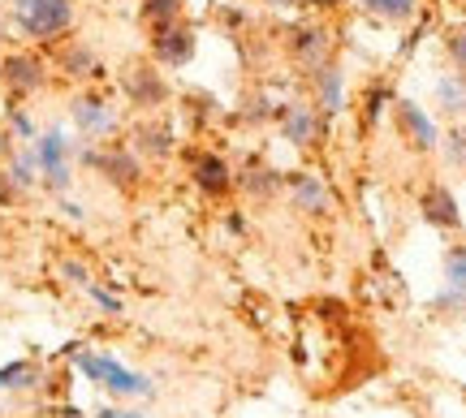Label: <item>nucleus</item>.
Listing matches in <instances>:
<instances>
[{"label":"nucleus","mask_w":466,"mask_h":418,"mask_svg":"<svg viewBox=\"0 0 466 418\" xmlns=\"http://www.w3.org/2000/svg\"><path fill=\"white\" fill-rule=\"evenodd\" d=\"M143 22H147V31L156 26H168V22H177L182 17V0H143Z\"/></svg>","instance_id":"obj_24"},{"label":"nucleus","mask_w":466,"mask_h":418,"mask_svg":"<svg viewBox=\"0 0 466 418\" xmlns=\"http://www.w3.org/2000/svg\"><path fill=\"white\" fill-rule=\"evenodd\" d=\"M5 173H9V177L31 194L35 185H39V160H35V147H22V151L14 147V155L5 160Z\"/></svg>","instance_id":"obj_22"},{"label":"nucleus","mask_w":466,"mask_h":418,"mask_svg":"<svg viewBox=\"0 0 466 418\" xmlns=\"http://www.w3.org/2000/svg\"><path fill=\"white\" fill-rule=\"evenodd\" d=\"M217 108H220V104L212 100V95H203V91H190V95H186V117L195 121L199 130L208 125V121H217V117H220Z\"/></svg>","instance_id":"obj_26"},{"label":"nucleus","mask_w":466,"mask_h":418,"mask_svg":"<svg viewBox=\"0 0 466 418\" xmlns=\"http://www.w3.org/2000/svg\"><path fill=\"white\" fill-rule=\"evenodd\" d=\"M96 418H147L143 410H126V405H104Z\"/></svg>","instance_id":"obj_33"},{"label":"nucleus","mask_w":466,"mask_h":418,"mask_svg":"<svg viewBox=\"0 0 466 418\" xmlns=\"http://www.w3.org/2000/svg\"><path fill=\"white\" fill-rule=\"evenodd\" d=\"M393 125H398L401 143L419 155H432L441 147V125L428 108H419L415 100H393Z\"/></svg>","instance_id":"obj_13"},{"label":"nucleus","mask_w":466,"mask_h":418,"mask_svg":"<svg viewBox=\"0 0 466 418\" xmlns=\"http://www.w3.org/2000/svg\"><path fill=\"white\" fill-rule=\"evenodd\" d=\"M432 311H466V246L445 251V289L432 298Z\"/></svg>","instance_id":"obj_18"},{"label":"nucleus","mask_w":466,"mask_h":418,"mask_svg":"<svg viewBox=\"0 0 466 418\" xmlns=\"http://www.w3.org/2000/svg\"><path fill=\"white\" fill-rule=\"evenodd\" d=\"M307 100L316 104L319 117L337 121L346 113V74L337 61H324V65L307 69Z\"/></svg>","instance_id":"obj_14"},{"label":"nucleus","mask_w":466,"mask_h":418,"mask_svg":"<svg viewBox=\"0 0 466 418\" xmlns=\"http://www.w3.org/2000/svg\"><path fill=\"white\" fill-rule=\"evenodd\" d=\"M432 95H436V108H441L445 117L466 121V74L453 69V74H445V78H436Z\"/></svg>","instance_id":"obj_20"},{"label":"nucleus","mask_w":466,"mask_h":418,"mask_svg":"<svg viewBox=\"0 0 466 418\" xmlns=\"http://www.w3.org/2000/svg\"><path fill=\"white\" fill-rule=\"evenodd\" d=\"M441 155H445V164L450 168H462L466 173V121H458L450 134H441Z\"/></svg>","instance_id":"obj_25"},{"label":"nucleus","mask_w":466,"mask_h":418,"mask_svg":"<svg viewBox=\"0 0 466 418\" xmlns=\"http://www.w3.org/2000/svg\"><path fill=\"white\" fill-rule=\"evenodd\" d=\"M121 95H126V104L130 108H138L143 117H151V113H160L168 100H173V86H168V78L160 74V65L156 61H130V65L121 69Z\"/></svg>","instance_id":"obj_6"},{"label":"nucleus","mask_w":466,"mask_h":418,"mask_svg":"<svg viewBox=\"0 0 466 418\" xmlns=\"http://www.w3.org/2000/svg\"><path fill=\"white\" fill-rule=\"evenodd\" d=\"M48 61L39 56V52L31 48H14L0 56V83H5V91L14 95V100H31V95H39L44 86H48Z\"/></svg>","instance_id":"obj_8"},{"label":"nucleus","mask_w":466,"mask_h":418,"mask_svg":"<svg viewBox=\"0 0 466 418\" xmlns=\"http://www.w3.org/2000/svg\"><path fill=\"white\" fill-rule=\"evenodd\" d=\"M86 294H91V302H96L100 311H108V315H121V311H126V306H121V298H116V294H108V289H100L96 281L86 284Z\"/></svg>","instance_id":"obj_30"},{"label":"nucleus","mask_w":466,"mask_h":418,"mask_svg":"<svg viewBox=\"0 0 466 418\" xmlns=\"http://www.w3.org/2000/svg\"><path fill=\"white\" fill-rule=\"evenodd\" d=\"M195 52H199V35H195V26L186 17L151 31V61L160 69H186L195 61Z\"/></svg>","instance_id":"obj_10"},{"label":"nucleus","mask_w":466,"mask_h":418,"mask_svg":"<svg viewBox=\"0 0 466 418\" xmlns=\"http://www.w3.org/2000/svg\"><path fill=\"white\" fill-rule=\"evenodd\" d=\"M419 216L423 224H432L441 234H458L462 229V207L453 199V190L445 182H428L419 190Z\"/></svg>","instance_id":"obj_16"},{"label":"nucleus","mask_w":466,"mask_h":418,"mask_svg":"<svg viewBox=\"0 0 466 418\" xmlns=\"http://www.w3.org/2000/svg\"><path fill=\"white\" fill-rule=\"evenodd\" d=\"M5 22H14V31L31 44H61L74 31L78 9L74 0H5Z\"/></svg>","instance_id":"obj_1"},{"label":"nucleus","mask_w":466,"mask_h":418,"mask_svg":"<svg viewBox=\"0 0 466 418\" xmlns=\"http://www.w3.org/2000/svg\"><path fill=\"white\" fill-rule=\"evenodd\" d=\"M285 199L302 216H329L333 212V185L311 168H299V173H285Z\"/></svg>","instance_id":"obj_15"},{"label":"nucleus","mask_w":466,"mask_h":418,"mask_svg":"<svg viewBox=\"0 0 466 418\" xmlns=\"http://www.w3.org/2000/svg\"><path fill=\"white\" fill-rule=\"evenodd\" d=\"M74 160L91 168V173H100L104 182L121 190V194H138L147 185V164L130 151V143H78Z\"/></svg>","instance_id":"obj_2"},{"label":"nucleus","mask_w":466,"mask_h":418,"mask_svg":"<svg viewBox=\"0 0 466 418\" xmlns=\"http://www.w3.org/2000/svg\"><path fill=\"white\" fill-rule=\"evenodd\" d=\"M61 212H66L69 220H83V216H86V212H83V207H78V203H61Z\"/></svg>","instance_id":"obj_38"},{"label":"nucleus","mask_w":466,"mask_h":418,"mask_svg":"<svg viewBox=\"0 0 466 418\" xmlns=\"http://www.w3.org/2000/svg\"><path fill=\"white\" fill-rule=\"evenodd\" d=\"M445 56H450V65L458 69V74H466V26L445 31Z\"/></svg>","instance_id":"obj_27"},{"label":"nucleus","mask_w":466,"mask_h":418,"mask_svg":"<svg viewBox=\"0 0 466 418\" xmlns=\"http://www.w3.org/2000/svg\"><path fill=\"white\" fill-rule=\"evenodd\" d=\"M272 121H277V134H281L294 151H316V147H324V138H329V125H333L329 117H319L316 104H311V100L277 104Z\"/></svg>","instance_id":"obj_5"},{"label":"nucleus","mask_w":466,"mask_h":418,"mask_svg":"<svg viewBox=\"0 0 466 418\" xmlns=\"http://www.w3.org/2000/svg\"><path fill=\"white\" fill-rule=\"evenodd\" d=\"M48 418H86L78 405H69V402H61V405H52L48 410Z\"/></svg>","instance_id":"obj_34"},{"label":"nucleus","mask_w":466,"mask_h":418,"mask_svg":"<svg viewBox=\"0 0 466 418\" xmlns=\"http://www.w3.org/2000/svg\"><path fill=\"white\" fill-rule=\"evenodd\" d=\"M69 358H74V367L83 371L91 384L108 388V393H113V397H121V402H130V397H156V384H151L147 375H138V371L121 367L113 353L83 350V345H69Z\"/></svg>","instance_id":"obj_3"},{"label":"nucleus","mask_w":466,"mask_h":418,"mask_svg":"<svg viewBox=\"0 0 466 418\" xmlns=\"http://www.w3.org/2000/svg\"><path fill=\"white\" fill-rule=\"evenodd\" d=\"M61 276H66L69 284H78V289L91 284V272H86V264H78V259H61Z\"/></svg>","instance_id":"obj_31"},{"label":"nucleus","mask_w":466,"mask_h":418,"mask_svg":"<svg viewBox=\"0 0 466 418\" xmlns=\"http://www.w3.org/2000/svg\"><path fill=\"white\" fill-rule=\"evenodd\" d=\"M69 121H74V130L83 134V143H104V138L116 134V108L104 100L100 91H78L74 100H69Z\"/></svg>","instance_id":"obj_9"},{"label":"nucleus","mask_w":466,"mask_h":418,"mask_svg":"<svg viewBox=\"0 0 466 418\" xmlns=\"http://www.w3.org/2000/svg\"><path fill=\"white\" fill-rule=\"evenodd\" d=\"M39 367H35L31 358H17V363H9V367H0V388H39Z\"/></svg>","instance_id":"obj_23"},{"label":"nucleus","mask_w":466,"mask_h":418,"mask_svg":"<svg viewBox=\"0 0 466 418\" xmlns=\"http://www.w3.org/2000/svg\"><path fill=\"white\" fill-rule=\"evenodd\" d=\"M186 168H190V185L199 190L208 203H225L229 194H238V168L220 155V151H208V147H195L186 151Z\"/></svg>","instance_id":"obj_7"},{"label":"nucleus","mask_w":466,"mask_h":418,"mask_svg":"<svg viewBox=\"0 0 466 418\" xmlns=\"http://www.w3.org/2000/svg\"><path fill=\"white\" fill-rule=\"evenodd\" d=\"M281 44H285V56L299 69H316L324 61H333V31L319 26V22H294Z\"/></svg>","instance_id":"obj_11"},{"label":"nucleus","mask_w":466,"mask_h":418,"mask_svg":"<svg viewBox=\"0 0 466 418\" xmlns=\"http://www.w3.org/2000/svg\"><path fill=\"white\" fill-rule=\"evenodd\" d=\"M225 229H229V234H247V216H242V212H229V216H225Z\"/></svg>","instance_id":"obj_35"},{"label":"nucleus","mask_w":466,"mask_h":418,"mask_svg":"<svg viewBox=\"0 0 466 418\" xmlns=\"http://www.w3.org/2000/svg\"><path fill=\"white\" fill-rule=\"evenodd\" d=\"M337 5H341V0H307V9H319V14H329Z\"/></svg>","instance_id":"obj_37"},{"label":"nucleus","mask_w":466,"mask_h":418,"mask_svg":"<svg viewBox=\"0 0 466 418\" xmlns=\"http://www.w3.org/2000/svg\"><path fill=\"white\" fill-rule=\"evenodd\" d=\"M130 151L143 160V164H160V160H173L177 155V130L168 125L160 113L151 117H138L130 125Z\"/></svg>","instance_id":"obj_12"},{"label":"nucleus","mask_w":466,"mask_h":418,"mask_svg":"<svg viewBox=\"0 0 466 418\" xmlns=\"http://www.w3.org/2000/svg\"><path fill=\"white\" fill-rule=\"evenodd\" d=\"M14 147H17V138L9 134V125H5V121H0V164H5V160H9V155H14Z\"/></svg>","instance_id":"obj_32"},{"label":"nucleus","mask_w":466,"mask_h":418,"mask_svg":"<svg viewBox=\"0 0 466 418\" xmlns=\"http://www.w3.org/2000/svg\"><path fill=\"white\" fill-rule=\"evenodd\" d=\"M384 104H389V91H384V86H371V95L363 100V125H367V130L380 121V108H384Z\"/></svg>","instance_id":"obj_29"},{"label":"nucleus","mask_w":466,"mask_h":418,"mask_svg":"<svg viewBox=\"0 0 466 418\" xmlns=\"http://www.w3.org/2000/svg\"><path fill=\"white\" fill-rule=\"evenodd\" d=\"M233 190L250 203H277L285 199V173L272 168L268 160H247V168H238V185Z\"/></svg>","instance_id":"obj_17"},{"label":"nucleus","mask_w":466,"mask_h":418,"mask_svg":"<svg viewBox=\"0 0 466 418\" xmlns=\"http://www.w3.org/2000/svg\"><path fill=\"white\" fill-rule=\"evenodd\" d=\"M419 5H423V0H354L359 14L376 17V22H393V26L410 22V17L419 14Z\"/></svg>","instance_id":"obj_21"},{"label":"nucleus","mask_w":466,"mask_h":418,"mask_svg":"<svg viewBox=\"0 0 466 418\" xmlns=\"http://www.w3.org/2000/svg\"><path fill=\"white\" fill-rule=\"evenodd\" d=\"M26 199H31V194H26V190L5 173V164H0V212H14V207H22Z\"/></svg>","instance_id":"obj_28"},{"label":"nucleus","mask_w":466,"mask_h":418,"mask_svg":"<svg viewBox=\"0 0 466 418\" xmlns=\"http://www.w3.org/2000/svg\"><path fill=\"white\" fill-rule=\"evenodd\" d=\"M56 69H61V74H69L74 83H96V78L104 74L96 48H91V44H83V39H61V48H56Z\"/></svg>","instance_id":"obj_19"},{"label":"nucleus","mask_w":466,"mask_h":418,"mask_svg":"<svg viewBox=\"0 0 466 418\" xmlns=\"http://www.w3.org/2000/svg\"><path fill=\"white\" fill-rule=\"evenodd\" d=\"M268 9H307V0H259Z\"/></svg>","instance_id":"obj_36"},{"label":"nucleus","mask_w":466,"mask_h":418,"mask_svg":"<svg viewBox=\"0 0 466 418\" xmlns=\"http://www.w3.org/2000/svg\"><path fill=\"white\" fill-rule=\"evenodd\" d=\"M35 147V160H39V185L48 194H69L74 185V155H78V143H69L61 130H44V134L31 143Z\"/></svg>","instance_id":"obj_4"},{"label":"nucleus","mask_w":466,"mask_h":418,"mask_svg":"<svg viewBox=\"0 0 466 418\" xmlns=\"http://www.w3.org/2000/svg\"><path fill=\"white\" fill-rule=\"evenodd\" d=\"M5 26H9V22H5V9H0V39H5Z\"/></svg>","instance_id":"obj_39"}]
</instances>
